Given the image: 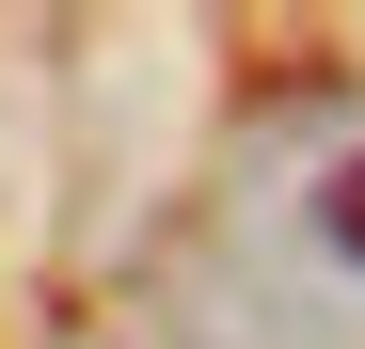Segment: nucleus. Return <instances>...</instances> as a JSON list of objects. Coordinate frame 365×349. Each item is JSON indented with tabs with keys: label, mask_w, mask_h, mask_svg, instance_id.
<instances>
[{
	"label": "nucleus",
	"mask_w": 365,
	"mask_h": 349,
	"mask_svg": "<svg viewBox=\"0 0 365 349\" xmlns=\"http://www.w3.org/2000/svg\"><path fill=\"white\" fill-rule=\"evenodd\" d=\"M334 254H365V159L334 174Z\"/></svg>",
	"instance_id": "obj_1"
}]
</instances>
